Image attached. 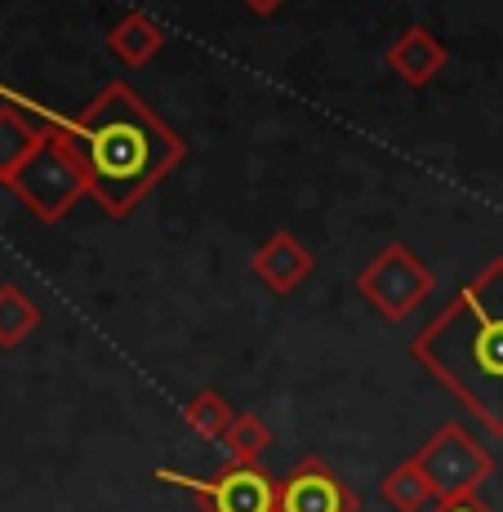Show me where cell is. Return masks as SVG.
I'll use <instances>...</instances> for the list:
<instances>
[{
    "label": "cell",
    "instance_id": "30bf717a",
    "mask_svg": "<svg viewBox=\"0 0 503 512\" xmlns=\"http://www.w3.org/2000/svg\"><path fill=\"white\" fill-rule=\"evenodd\" d=\"M107 49H112L121 63L143 67V63H152V58L165 49V27L156 23L152 14H138V9H130V14H121L112 23V32H107Z\"/></svg>",
    "mask_w": 503,
    "mask_h": 512
},
{
    "label": "cell",
    "instance_id": "5b68a950",
    "mask_svg": "<svg viewBox=\"0 0 503 512\" xmlns=\"http://www.w3.org/2000/svg\"><path fill=\"white\" fill-rule=\"evenodd\" d=\"M357 290L379 317L406 321L432 294V272L410 245H388L357 272Z\"/></svg>",
    "mask_w": 503,
    "mask_h": 512
},
{
    "label": "cell",
    "instance_id": "8fae6325",
    "mask_svg": "<svg viewBox=\"0 0 503 512\" xmlns=\"http://www.w3.org/2000/svg\"><path fill=\"white\" fill-rule=\"evenodd\" d=\"M49 139L36 121H27L18 107H0V183H14V174L32 161V152Z\"/></svg>",
    "mask_w": 503,
    "mask_h": 512
},
{
    "label": "cell",
    "instance_id": "3957f363",
    "mask_svg": "<svg viewBox=\"0 0 503 512\" xmlns=\"http://www.w3.org/2000/svg\"><path fill=\"white\" fill-rule=\"evenodd\" d=\"M14 196L36 214L41 223H58L81 196H90V179L76 156L72 139L63 130H49V139L32 152V161L14 174Z\"/></svg>",
    "mask_w": 503,
    "mask_h": 512
},
{
    "label": "cell",
    "instance_id": "8992f818",
    "mask_svg": "<svg viewBox=\"0 0 503 512\" xmlns=\"http://www.w3.org/2000/svg\"><path fill=\"white\" fill-rule=\"evenodd\" d=\"M170 486H183L201 504V512H281V481L263 464H228L214 477H187V472H156Z\"/></svg>",
    "mask_w": 503,
    "mask_h": 512
},
{
    "label": "cell",
    "instance_id": "6da1fadb",
    "mask_svg": "<svg viewBox=\"0 0 503 512\" xmlns=\"http://www.w3.org/2000/svg\"><path fill=\"white\" fill-rule=\"evenodd\" d=\"M63 134L81 156L90 196L107 219L134 214L138 201L187 156V143L143 103V94H134L130 81H107Z\"/></svg>",
    "mask_w": 503,
    "mask_h": 512
},
{
    "label": "cell",
    "instance_id": "7a4b0ae2",
    "mask_svg": "<svg viewBox=\"0 0 503 512\" xmlns=\"http://www.w3.org/2000/svg\"><path fill=\"white\" fill-rule=\"evenodd\" d=\"M410 357L490 437H503V259L486 263L414 334Z\"/></svg>",
    "mask_w": 503,
    "mask_h": 512
},
{
    "label": "cell",
    "instance_id": "4fadbf2b",
    "mask_svg": "<svg viewBox=\"0 0 503 512\" xmlns=\"http://www.w3.org/2000/svg\"><path fill=\"white\" fill-rule=\"evenodd\" d=\"M41 326V308L18 285H0V348H18Z\"/></svg>",
    "mask_w": 503,
    "mask_h": 512
},
{
    "label": "cell",
    "instance_id": "52a82bcc",
    "mask_svg": "<svg viewBox=\"0 0 503 512\" xmlns=\"http://www.w3.org/2000/svg\"><path fill=\"white\" fill-rule=\"evenodd\" d=\"M361 499L325 459H299L281 481V512H357Z\"/></svg>",
    "mask_w": 503,
    "mask_h": 512
},
{
    "label": "cell",
    "instance_id": "ba28073f",
    "mask_svg": "<svg viewBox=\"0 0 503 512\" xmlns=\"http://www.w3.org/2000/svg\"><path fill=\"white\" fill-rule=\"evenodd\" d=\"M254 272L272 294H294L312 277V250L294 232H272L268 241L254 250Z\"/></svg>",
    "mask_w": 503,
    "mask_h": 512
},
{
    "label": "cell",
    "instance_id": "9a60e30c",
    "mask_svg": "<svg viewBox=\"0 0 503 512\" xmlns=\"http://www.w3.org/2000/svg\"><path fill=\"white\" fill-rule=\"evenodd\" d=\"M223 446H228V464H259L272 450V428L259 415H236L223 432Z\"/></svg>",
    "mask_w": 503,
    "mask_h": 512
},
{
    "label": "cell",
    "instance_id": "7c38bea8",
    "mask_svg": "<svg viewBox=\"0 0 503 512\" xmlns=\"http://www.w3.org/2000/svg\"><path fill=\"white\" fill-rule=\"evenodd\" d=\"M379 495H383V504L397 512H423L432 499V486H428V477L414 468V459H406V464H397L379 481Z\"/></svg>",
    "mask_w": 503,
    "mask_h": 512
},
{
    "label": "cell",
    "instance_id": "277c9868",
    "mask_svg": "<svg viewBox=\"0 0 503 512\" xmlns=\"http://www.w3.org/2000/svg\"><path fill=\"white\" fill-rule=\"evenodd\" d=\"M414 468L428 477L432 499L437 504H463V499H477V490L490 481L495 459L490 450L472 437L463 423H441L419 450H414Z\"/></svg>",
    "mask_w": 503,
    "mask_h": 512
},
{
    "label": "cell",
    "instance_id": "9c48e42d",
    "mask_svg": "<svg viewBox=\"0 0 503 512\" xmlns=\"http://www.w3.org/2000/svg\"><path fill=\"white\" fill-rule=\"evenodd\" d=\"M446 63H450L446 45H441L437 36L428 32V27H414V23H410L406 32H401L397 41L388 45V67H392V72H397L406 85H428Z\"/></svg>",
    "mask_w": 503,
    "mask_h": 512
},
{
    "label": "cell",
    "instance_id": "e0dca14e",
    "mask_svg": "<svg viewBox=\"0 0 503 512\" xmlns=\"http://www.w3.org/2000/svg\"><path fill=\"white\" fill-rule=\"evenodd\" d=\"M437 512H495V508H486L481 499H463V504H437Z\"/></svg>",
    "mask_w": 503,
    "mask_h": 512
},
{
    "label": "cell",
    "instance_id": "5bb4252c",
    "mask_svg": "<svg viewBox=\"0 0 503 512\" xmlns=\"http://www.w3.org/2000/svg\"><path fill=\"white\" fill-rule=\"evenodd\" d=\"M232 419H236V410L214 388H201L183 406V423L196 432V437H205V441H223V432L232 428Z\"/></svg>",
    "mask_w": 503,
    "mask_h": 512
},
{
    "label": "cell",
    "instance_id": "2e32d148",
    "mask_svg": "<svg viewBox=\"0 0 503 512\" xmlns=\"http://www.w3.org/2000/svg\"><path fill=\"white\" fill-rule=\"evenodd\" d=\"M281 5H285V0H245V9H250V14H259V18H272Z\"/></svg>",
    "mask_w": 503,
    "mask_h": 512
}]
</instances>
